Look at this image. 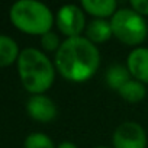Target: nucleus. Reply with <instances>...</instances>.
I'll list each match as a JSON object with an SVG mask.
<instances>
[{"label": "nucleus", "instance_id": "nucleus-18", "mask_svg": "<svg viewBox=\"0 0 148 148\" xmlns=\"http://www.w3.org/2000/svg\"><path fill=\"white\" fill-rule=\"evenodd\" d=\"M95 148H110V147H103V145H99V147H95Z\"/></svg>", "mask_w": 148, "mask_h": 148}, {"label": "nucleus", "instance_id": "nucleus-4", "mask_svg": "<svg viewBox=\"0 0 148 148\" xmlns=\"http://www.w3.org/2000/svg\"><path fill=\"white\" fill-rule=\"evenodd\" d=\"M113 36L125 45L138 48L148 36V23L144 16L131 8H122L110 18Z\"/></svg>", "mask_w": 148, "mask_h": 148}, {"label": "nucleus", "instance_id": "nucleus-8", "mask_svg": "<svg viewBox=\"0 0 148 148\" xmlns=\"http://www.w3.org/2000/svg\"><path fill=\"white\" fill-rule=\"evenodd\" d=\"M126 68L131 73V77L148 84V48L138 47L134 48L126 58Z\"/></svg>", "mask_w": 148, "mask_h": 148}, {"label": "nucleus", "instance_id": "nucleus-15", "mask_svg": "<svg viewBox=\"0 0 148 148\" xmlns=\"http://www.w3.org/2000/svg\"><path fill=\"white\" fill-rule=\"evenodd\" d=\"M41 45L45 51H58V48L61 47V42H60V38L55 32L49 31L47 34H44L41 36Z\"/></svg>", "mask_w": 148, "mask_h": 148}, {"label": "nucleus", "instance_id": "nucleus-12", "mask_svg": "<svg viewBox=\"0 0 148 148\" xmlns=\"http://www.w3.org/2000/svg\"><path fill=\"white\" fill-rule=\"evenodd\" d=\"M19 54L21 51L15 39L8 35H0V67H8L18 61Z\"/></svg>", "mask_w": 148, "mask_h": 148}, {"label": "nucleus", "instance_id": "nucleus-13", "mask_svg": "<svg viewBox=\"0 0 148 148\" xmlns=\"http://www.w3.org/2000/svg\"><path fill=\"white\" fill-rule=\"evenodd\" d=\"M118 93L128 103H138L147 96V89H145L144 83H141L135 79H131L128 83H125L119 89Z\"/></svg>", "mask_w": 148, "mask_h": 148}, {"label": "nucleus", "instance_id": "nucleus-17", "mask_svg": "<svg viewBox=\"0 0 148 148\" xmlns=\"http://www.w3.org/2000/svg\"><path fill=\"white\" fill-rule=\"evenodd\" d=\"M57 148H79V147L74 142H71V141H62L61 144L57 145Z\"/></svg>", "mask_w": 148, "mask_h": 148}, {"label": "nucleus", "instance_id": "nucleus-3", "mask_svg": "<svg viewBox=\"0 0 148 148\" xmlns=\"http://www.w3.org/2000/svg\"><path fill=\"white\" fill-rule=\"evenodd\" d=\"M10 21L22 32L44 35L51 31L55 18L51 9L36 0H19L10 8Z\"/></svg>", "mask_w": 148, "mask_h": 148}, {"label": "nucleus", "instance_id": "nucleus-9", "mask_svg": "<svg viewBox=\"0 0 148 148\" xmlns=\"http://www.w3.org/2000/svg\"><path fill=\"white\" fill-rule=\"evenodd\" d=\"M84 34H86V38L95 45L103 44L113 36L110 21L108 22L106 19H93L86 25Z\"/></svg>", "mask_w": 148, "mask_h": 148}, {"label": "nucleus", "instance_id": "nucleus-14", "mask_svg": "<svg viewBox=\"0 0 148 148\" xmlns=\"http://www.w3.org/2000/svg\"><path fill=\"white\" fill-rule=\"evenodd\" d=\"M23 148H57V147L48 135L42 132H34L26 136Z\"/></svg>", "mask_w": 148, "mask_h": 148}, {"label": "nucleus", "instance_id": "nucleus-2", "mask_svg": "<svg viewBox=\"0 0 148 148\" xmlns=\"http://www.w3.org/2000/svg\"><path fill=\"white\" fill-rule=\"evenodd\" d=\"M18 71L23 87L32 95H44L55 80L54 62L36 48H25L21 51Z\"/></svg>", "mask_w": 148, "mask_h": 148}, {"label": "nucleus", "instance_id": "nucleus-16", "mask_svg": "<svg viewBox=\"0 0 148 148\" xmlns=\"http://www.w3.org/2000/svg\"><path fill=\"white\" fill-rule=\"evenodd\" d=\"M131 9L141 16H148V0H131Z\"/></svg>", "mask_w": 148, "mask_h": 148}, {"label": "nucleus", "instance_id": "nucleus-7", "mask_svg": "<svg viewBox=\"0 0 148 148\" xmlns=\"http://www.w3.org/2000/svg\"><path fill=\"white\" fill-rule=\"evenodd\" d=\"M26 110L29 116L38 122L47 123L57 118V105L45 95H32L26 102Z\"/></svg>", "mask_w": 148, "mask_h": 148}, {"label": "nucleus", "instance_id": "nucleus-5", "mask_svg": "<svg viewBox=\"0 0 148 148\" xmlns=\"http://www.w3.org/2000/svg\"><path fill=\"white\" fill-rule=\"evenodd\" d=\"M55 23L58 31L67 38L82 36V32L86 29V16L84 10L77 5H64L58 9L55 16Z\"/></svg>", "mask_w": 148, "mask_h": 148}, {"label": "nucleus", "instance_id": "nucleus-1", "mask_svg": "<svg viewBox=\"0 0 148 148\" xmlns=\"http://www.w3.org/2000/svg\"><path fill=\"white\" fill-rule=\"evenodd\" d=\"M55 70L71 83H84L99 70V48L86 36L67 38L55 52Z\"/></svg>", "mask_w": 148, "mask_h": 148}, {"label": "nucleus", "instance_id": "nucleus-6", "mask_svg": "<svg viewBox=\"0 0 148 148\" xmlns=\"http://www.w3.org/2000/svg\"><path fill=\"white\" fill-rule=\"evenodd\" d=\"M112 148H147V132L138 122L121 123L112 135Z\"/></svg>", "mask_w": 148, "mask_h": 148}, {"label": "nucleus", "instance_id": "nucleus-10", "mask_svg": "<svg viewBox=\"0 0 148 148\" xmlns=\"http://www.w3.org/2000/svg\"><path fill=\"white\" fill-rule=\"evenodd\" d=\"M82 9L96 19L112 18L118 10V3L115 0H83Z\"/></svg>", "mask_w": 148, "mask_h": 148}, {"label": "nucleus", "instance_id": "nucleus-11", "mask_svg": "<svg viewBox=\"0 0 148 148\" xmlns=\"http://www.w3.org/2000/svg\"><path fill=\"white\" fill-rule=\"evenodd\" d=\"M106 83L110 89L119 92V89L128 83L132 77H131V73L129 70L126 68V65H122V64H112L108 70H106Z\"/></svg>", "mask_w": 148, "mask_h": 148}]
</instances>
